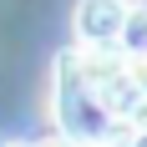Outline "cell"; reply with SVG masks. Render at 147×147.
Masks as SVG:
<instances>
[{
  "label": "cell",
  "instance_id": "cell-1",
  "mask_svg": "<svg viewBox=\"0 0 147 147\" xmlns=\"http://www.w3.org/2000/svg\"><path fill=\"white\" fill-rule=\"evenodd\" d=\"M51 107H56L61 137H71L76 147H102V142L117 137V127H112V117H107V107H102V96H96V81H91V71H86L81 46H71V51L56 56Z\"/></svg>",
  "mask_w": 147,
  "mask_h": 147
},
{
  "label": "cell",
  "instance_id": "cell-2",
  "mask_svg": "<svg viewBox=\"0 0 147 147\" xmlns=\"http://www.w3.org/2000/svg\"><path fill=\"white\" fill-rule=\"evenodd\" d=\"M122 15H127V0H81L76 15H71L76 41L81 46H117Z\"/></svg>",
  "mask_w": 147,
  "mask_h": 147
},
{
  "label": "cell",
  "instance_id": "cell-3",
  "mask_svg": "<svg viewBox=\"0 0 147 147\" xmlns=\"http://www.w3.org/2000/svg\"><path fill=\"white\" fill-rule=\"evenodd\" d=\"M127 61H147V5H127L122 15V30H117V46Z\"/></svg>",
  "mask_w": 147,
  "mask_h": 147
},
{
  "label": "cell",
  "instance_id": "cell-4",
  "mask_svg": "<svg viewBox=\"0 0 147 147\" xmlns=\"http://www.w3.org/2000/svg\"><path fill=\"white\" fill-rule=\"evenodd\" d=\"M36 147H76L71 137H46V142H36Z\"/></svg>",
  "mask_w": 147,
  "mask_h": 147
},
{
  "label": "cell",
  "instance_id": "cell-5",
  "mask_svg": "<svg viewBox=\"0 0 147 147\" xmlns=\"http://www.w3.org/2000/svg\"><path fill=\"white\" fill-rule=\"evenodd\" d=\"M0 147H30V142H0Z\"/></svg>",
  "mask_w": 147,
  "mask_h": 147
}]
</instances>
